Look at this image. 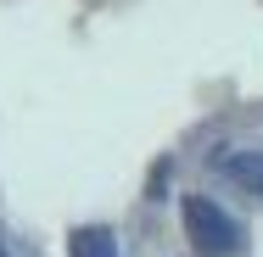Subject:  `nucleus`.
<instances>
[{
  "mask_svg": "<svg viewBox=\"0 0 263 257\" xmlns=\"http://www.w3.org/2000/svg\"><path fill=\"white\" fill-rule=\"evenodd\" d=\"M67 257H123V252H118V235L106 224H84L67 235Z\"/></svg>",
  "mask_w": 263,
  "mask_h": 257,
  "instance_id": "7ed1b4c3",
  "label": "nucleus"
},
{
  "mask_svg": "<svg viewBox=\"0 0 263 257\" xmlns=\"http://www.w3.org/2000/svg\"><path fill=\"white\" fill-rule=\"evenodd\" d=\"M218 173L263 196V151H218Z\"/></svg>",
  "mask_w": 263,
  "mask_h": 257,
  "instance_id": "f03ea898",
  "label": "nucleus"
},
{
  "mask_svg": "<svg viewBox=\"0 0 263 257\" xmlns=\"http://www.w3.org/2000/svg\"><path fill=\"white\" fill-rule=\"evenodd\" d=\"M185 235L196 241L202 257H235L241 252V224L208 196H185Z\"/></svg>",
  "mask_w": 263,
  "mask_h": 257,
  "instance_id": "f257e3e1",
  "label": "nucleus"
},
{
  "mask_svg": "<svg viewBox=\"0 0 263 257\" xmlns=\"http://www.w3.org/2000/svg\"><path fill=\"white\" fill-rule=\"evenodd\" d=\"M0 257H6V241H0Z\"/></svg>",
  "mask_w": 263,
  "mask_h": 257,
  "instance_id": "20e7f679",
  "label": "nucleus"
}]
</instances>
